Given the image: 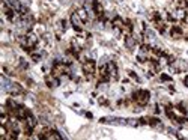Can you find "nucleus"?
<instances>
[{
    "instance_id": "1a4fd4ad",
    "label": "nucleus",
    "mask_w": 188,
    "mask_h": 140,
    "mask_svg": "<svg viewBox=\"0 0 188 140\" xmlns=\"http://www.w3.org/2000/svg\"><path fill=\"white\" fill-rule=\"evenodd\" d=\"M75 12L78 14V17L83 20V23H86V21H87V18H89V12H87V9H86L84 6H83V8H78Z\"/></svg>"
},
{
    "instance_id": "0eeeda50",
    "label": "nucleus",
    "mask_w": 188,
    "mask_h": 140,
    "mask_svg": "<svg viewBox=\"0 0 188 140\" xmlns=\"http://www.w3.org/2000/svg\"><path fill=\"white\" fill-rule=\"evenodd\" d=\"M45 83H47L50 88H57L60 84V77H56V75H53V74H48V75L45 77Z\"/></svg>"
},
{
    "instance_id": "4468645a",
    "label": "nucleus",
    "mask_w": 188,
    "mask_h": 140,
    "mask_svg": "<svg viewBox=\"0 0 188 140\" xmlns=\"http://www.w3.org/2000/svg\"><path fill=\"white\" fill-rule=\"evenodd\" d=\"M98 103L101 105H108V101L105 99V96H99V98H98Z\"/></svg>"
},
{
    "instance_id": "423d86ee",
    "label": "nucleus",
    "mask_w": 188,
    "mask_h": 140,
    "mask_svg": "<svg viewBox=\"0 0 188 140\" xmlns=\"http://www.w3.org/2000/svg\"><path fill=\"white\" fill-rule=\"evenodd\" d=\"M107 71H108V75H110V80H118V65L114 62H108L107 63Z\"/></svg>"
},
{
    "instance_id": "f257e3e1",
    "label": "nucleus",
    "mask_w": 188,
    "mask_h": 140,
    "mask_svg": "<svg viewBox=\"0 0 188 140\" xmlns=\"http://www.w3.org/2000/svg\"><path fill=\"white\" fill-rule=\"evenodd\" d=\"M149 98H151V94H149V90H145V89L134 90L133 95H131V99H133L138 107H145V105L149 103Z\"/></svg>"
},
{
    "instance_id": "7ed1b4c3",
    "label": "nucleus",
    "mask_w": 188,
    "mask_h": 140,
    "mask_svg": "<svg viewBox=\"0 0 188 140\" xmlns=\"http://www.w3.org/2000/svg\"><path fill=\"white\" fill-rule=\"evenodd\" d=\"M71 26L74 27L75 32L81 33V30H83V20L78 17L77 12H72V14H71Z\"/></svg>"
},
{
    "instance_id": "f03ea898",
    "label": "nucleus",
    "mask_w": 188,
    "mask_h": 140,
    "mask_svg": "<svg viewBox=\"0 0 188 140\" xmlns=\"http://www.w3.org/2000/svg\"><path fill=\"white\" fill-rule=\"evenodd\" d=\"M83 72H84L86 80H92L96 72V63L94 59H87L86 62H83Z\"/></svg>"
},
{
    "instance_id": "2eb2a0df",
    "label": "nucleus",
    "mask_w": 188,
    "mask_h": 140,
    "mask_svg": "<svg viewBox=\"0 0 188 140\" xmlns=\"http://www.w3.org/2000/svg\"><path fill=\"white\" fill-rule=\"evenodd\" d=\"M20 66H21L23 70H27V68H29V63H27L24 59H20Z\"/></svg>"
},
{
    "instance_id": "9b49d317",
    "label": "nucleus",
    "mask_w": 188,
    "mask_h": 140,
    "mask_svg": "<svg viewBox=\"0 0 188 140\" xmlns=\"http://www.w3.org/2000/svg\"><path fill=\"white\" fill-rule=\"evenodd\" d=\"M185 14H187V9H184V8H178L175 11V17H176V20H181V21L185 18Z\"/></svg>"
},
{
    "instance_id": "dca6fc26",
    "label": "nucleus",
    "mask_w": 188,
    "mask_h": 140,
    "mask_svg": "<svg viewBox=\"0 0 188 140\" xmlns=\"http://www.w3.org/2000/svg\"><path fill=\"white\" fill-rule=\"evenodd\" d=\"M184 83H185V86L188 88V75H185V79H184Z\"/></svg>"
},
{
    "instance_id": "9d476101",
    "label": "nucleus",
    "mask_w": 188,
    "mask_h": 140,
    "mask_svg": "<svg viewBox=\"0 0 188 140\" xmlns=\"http://www.w3.org/2000/svg\"><path fill=\"white\" fill-rule=\"evenodd\" d=\"M149 125L151 127H154V128H157V130H162V123L160 119H157V118H151L149 119Z\"/></svg>"
},
{
    "instance_id": "6e6552de",
    "label": "nucleus",
    "mask_w": 188,
    "mask_h": 140,
    "mask_svg": "<svg viewBox=\"0 0 188 140\" xmlns=\"http://www.w3.org/2000/svg\"><path fill=\"white\" fill-rule=\"evenodd\" d=\"M123 41H125V47H127V48H129V50H133V48L136 47V44H137L136 38H134L133 35L125 36V38H123Z\"/></svg>"
},
{
    "instance_id": "20e7f679",
    "label": "nucleus",
    "mask_w": 188,
    "mask_h": 140,
    "mask_svg": "<svg viewBox=\"0 0 188 140\" xmlns=\"http://www.w3.org/2000/svg\"><path fill=\"white\" fill-rule=\"evenodd\" d=\"M38 139H47V140H60L62 136L56 130H45L42 134L38 136Z\"/></svg>"
},
{
    "instance_id": "ddd939ff",
    "label": "nucleus",
    "mask_w": 188,
    "mask_h": 140,
    "mask_svg": "<svg viewBox=\"0 0 188 140\" xmlns=\"http://www.w3.org/2000/svg\"><path fill=\"white\" fill-rule=\"evenodd\" d=\"M160 80L161 81H171V77L167 74H160Z\"/></svg>"
},
{
    "instance_id": "f8f14e48",
    "label": "nucleus",
    "mask_w": 188,
    "mask_h": 140,
    "mask_svg": "<svg viewBox=\"0 0 188 140\" xmlns=\"http://www.w3.org/2000/svg\"><path fill=\"white\" fill-rule=\"evenodd\" d=\"M128 77L129 79H133L134 81H140V79H138V75H137L134 71H128Z\"/></svg>"
},
{
    "instance_id": "39448f33",
    "label": "nucleus",
    "mask_w": 188,
    "mask_h": 140,
    "mask_svg": "<svg viewBox=\"0 0 188 140\" xmlns=\"http://www.w3.org/2000/svg\"><path fill=\"white\" fill-rule=\"evenodd\" d=\"M169 35H170L171 39H181V38H184L182 27L181 26H170V29H169Z\"/></svg>"
}]
</instances>
